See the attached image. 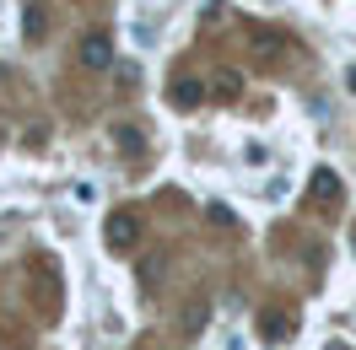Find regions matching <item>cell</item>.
Segmentation results:
<instances>
[{
    "instance_id": "6da1fadb",
    "label": "cell",
    "mask_w": 356,
    "mask_h": 350,
    "mask_svg": "<svg viewBox=\"0 0 356 350\" xmlns=\"http://www.w3.org/2000/svg\"><path fill=\"white\" fill-rule=\"evenodd\" d=\"M81 65H92V70H108L113 65V44L103 38V33H87V44H81Z\"/></svg>"
},
{
    "instance_id": "7a4b0ae2",
    "label": "cell",
    "mask_w": 356,
    "mask_h": 350,
    "mask_svg": "<svg viewBox=\"0 0 356 350\" xmlns=\"http://www.w3.org/2000/svg\"><path fill=\"white\" fill-rule=\"evenodd\" d=\"M205 87H211V97H222V103H238V97H243V76H238V70H211Z\"/></svg>"
},
{
    "instance_id": "3957f363",
    "label": "cell",
    "mask_w": 356,
    "mask_h": 350,
    "mask_svg": "<svg viewBox=\"0 0 356 350\" xmlns=\"http://www.w3.org/2000/svg\"><path fill=\"white\" fill-rule=\"evenodd\" d=\"M103 238H108V248H135V238H140V221H135V216H113Z\"/></svg>"
},
{
    "instance_id": "277c9868",
    "label": "cell",
    "mask_w": 356,
    "mask_h": 350,
    "mask_svg": "<svg viewBox=\"0 0 356 350\" xmlns=\"http://www.w3.org/2000/svg\"><path fill=\"white\" fill-rule=\"evenodd\" d=\"M200 92H211V87H205V81H189V76L173 81V108H195V103H200Z\"/></svg>"
},
{
    "instance_id": "5b68a950",
    "label": "cell",
    "mask_w": 356,
    "mask_h": 350,
    "mask_svg": "<svg viewBox=\"0 0 356 350\" xmlns=\"http://www.w3.org/2000/svg\"><path fill=\"white\" fill-rule=\"evenodd\" d=\"M313 178H318V183H313V194H318V199H334V194H340V178H334L330 167H324V173H313Z\"/></svg>"
},
{
    "instance_id": "8992f818",
    "label": "cell",
    "mask_w": 356,
    "mask_h": 350,
    "mask_svg": "<svg viewBox=\"0 0 356 350\" xmlns=\"http://www.w3.org/2000/svg\"><path fill=\"white\" fill-rule=\"evenodd\" d=\"M113 135H119V146H124L130 156H140V130H135V124H119Z\"/></svg>"
},
{
    "instance_id": "52a82bcc",
    "label": "cell",
    "mask_w": 356,
    "mask_h": 350,
    "mask_svg": "<svg viewBox=\"0 0 356 350\" xmlns=\"http://www.w3.org/2000/svg\"><path fill=\"white\" fill-rule=\"evenodd\" d=\"M291 328H297L291 318H265V334H270V340H291Z\"/></svg>"
},
{
    "instance_id": "ba28073f",
    "label": "cell",
    "mask_w": 356,
    "mask_h": 350,
    "mask_svg": "<svg viewBox=\"0 0 356 350\" xmlns=\"http://www.w3.org/2000/svg\"><path fill=\"white\" fill-rule=\"evenodd\" d=\"M27 38H44V11H27Z\"/></svg>"
},
{
    "instance_id": "9c48e42d",
    "label": "cell",
    "mask_w": 356,
    "mask_h": 350,
    "mask_svg": "<svg viewBox=\"0 0 356 350\" xmlns=\"http://www.w3.org/2000/svg\"><path fill=\"white\" fill-rule=\"evenodd\" d=\"M330 350H346V345H330Z\"/></svg>"
}]
</instances>
